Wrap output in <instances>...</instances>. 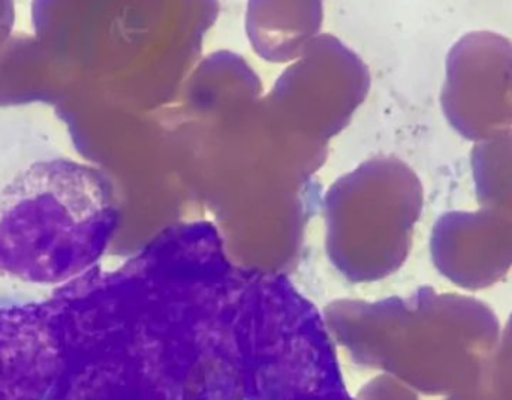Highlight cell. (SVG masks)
Listing matches in <instances>:
<instances>
[{
  "label": "cell",
  "instance_id": "obj_6",
  "mask_svg": "<svg viewBox=\"0 0 512 400\" xmlns=\"http://www.w3.org/2000/svg\"><path fill=\"white\" fill-rule=\"evenodd\" d=\"M447 400H512L511 387L498 383L489 372L463 392L448 396Z\"/></svg>",
  "mask_w": 512,
  "mask_h": 400
},
{
  "label": "cell",
  "instance_id": "obj_5",
  "mask_svg": "<svg viewBox=\"0 0 512 400\" xmlns=\"http://www.w3.org/2000/svg\"><path fill=\"white\" fill-rule=\"evenodd\" d=\"M487 371L496 381L512 389V314L501 332L498 348Z\"/></svg>",
  "mask_w": 512,
  "mask_h": 400
},
{
  "label": "cell",
  "instance_id": "obj_2",
  "mask_svg": "<svg viewBox=\"0 0 512 400\" xmlns=\"http://www.w3.org/2000/svg\"><path fill=\"white\" fill-rule=\"evenodd\" d=\"M441 107L451 128L481 143L512 129V41L469 32L448 51Z\"/></svg>",
  "mask_w": 512,
  "mask_h": 400
},
{
  "label": "cell",
  "instance_id": "obj_3",
  "mask_svg": "<svg viewBox=\"0 0 512 400\" xmlns=\"http://www.w3.org/2000/svg\"><path fill=\"white\" fill-rule=\"evenodd\" d=\"M433 263L463 290H484L512 269V224L492 210L448 212L433 228Z\"/></svg>",
  "mask_w": 512,
  "mask_h": 400
},
{
  "label": "cell",
  "instance_id": "obj_1",
  "mask_svg": "<svg viewBox=\"0 0 512 400\" xmlns=\"http://www.w3.org/2000/svg\"><path fill=\"white\" fill-rule=\"evenodd\" d=\"M397 317V369L426 395L451 396L474 386L501 338V324L486 303L432 288L421 290Z\"/></svg>",
  "mask_w": 512,
  "mask_h": 400
},
{
  "label": "cell",
  "instance_id": "obj_4",
  "mask_svg": "<svg viewBox=\"0 0 512 400\" xmlns=\"http://www.w3.org/2000/svg\"><path fill=\"white\" fill-rule=\"evenodd\" d=\"M471 167L478 203L512 224V129L475 144Z\"/></svg>",
  "mask_w": 512,
  "mask_h": 400
}]
</instances>
